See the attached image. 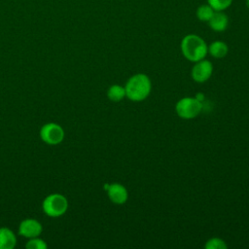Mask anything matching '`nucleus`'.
Returning <instances> with one entry per match:
<instances>
[{
  "label": "nucleus",
  "mask_w": 249,
  "mask_h": 249,
  "mask_svg": "<svg viewBox=\"0 0 249 249\" xmlns=\"http://www.w3.org/2000/svg\"><path fill=\"white\" fill-rule=\"evenodd\" d=\"M107 96L111 101L119 102L125 96V89L119 85H113L108 89Z\"/></svg>",
  "instance_id": "12"
},
{
  "label": "nucleus",
  "mask_w": 249,
  "mask_h": 249,
  "mask_svg": "<svg viewBox=\"0 0 249 249\" xmlns=\"http://www.w3.org/2000/svg\"><path fill=\"white\" fill-rule=\"evenodd\" d=\"M17 244L15 232L8 228H0V249H13Z\"/></svg>",
  "instance_id": "10"
},
{
  "label": "nucleus",
  "mask_w": 249,
  "mask_h": 249,
  "mask_svg": "<svg viewBox=\"0 0 249 249\" xmlns=\"http://www.w3.org/2000/svg\"><path fill=\"white\" fill-rule=\"evenodd\" d=\"M229 48L223 41H214L208 47V53L215 58H222L227 55Z\"/></svg>",
  "instance_id": "11"
},
{
  "label": "nucleus",
  "mask_w": 249,
  "mask_h": 249,
  "mask_svg": "<svg viewBox=\"0 0 249 249\" xmlns=\"http://www.w3.org/2000/svg\"><path fill=\"white\" fill-rule=\"evenodd\" d=\"M125 96L135 102L146 99L152 89L150 78L145 74H136L128 79L124 87Z\"/></svg>",
  "instance_id": "2"
},
{
  "label": "nucleus",
  "mask_w": 249,
  "mask_h": 249,
  "mask_svg": "<svg viewBox=\"0 0 249 249\" xmlns=\"http://www.w3.org/2000/svg\"><path fill=\"white\" fill-rule=\"evenodd\" d=\"M213 65L209 60L201 59L194 65L192 69V78L196 83L206 82L212 75Z\"/></svg>",
  "instance_id": "7"
},
{
  "label": "nucleus",
  "mask_w": 249,
  "mask_h": 249,
  "mask_svg": "<svg viewBox=\"0 0 249 249\" xmlns=\"http://www.w3.org/2000/svg\"><path fill=\"white\" fill-rule=\"evenodd\" d=\"M25 247L27 249H46L48 247V244L39 236L29 238V240L26 242Z\"/></svg>",
  "instance_id": "15"
},
{
  "label": "nucleus",
  "mask_w": 249,
  "mask_h": 249,
  "mask_svg": "<svg viewBox=\"0 0 249 249\" xmlns=\"http://www.w3.org/2000/svg\"><path fill=\"white\" fill-rule=\"evenodd\" d=\"M206 249H227V244L225 241L219 237L210 238L204 245Z\"/></svg>",
  "instance_id": "16"
},
{
  "label": "nucleus",
  "mask_w": 249,
  "mask_h": 249,
  "mask_svg": "<svg viewBox=\"0 0 249 249\" xmlns=\"http://www.w3.org/2000/svg\"><path fill=\"white\" fill-rule=\"evenodd\" d=\"M214 10L213 8L208 5V4H203V5H200L197 9H196V18L200 20V21H207L211 18V17L213 16L214 14Z\"/></svg>",
  "instance_id": "13"
},
{
  "label": "nucleus",
  "mask_w": 249,
  "mask_h": 249,
  "mask_svg": "<svg viewBox=\"0 0 249 249\" xmlns=\"http://www.w3.org/2000/svg\"><path fill=\"white\" fill-rule=\"evenodd\" d=\"M232 3V0H207V4L210 5L214 11H224L228 9Z\"/></svg>",
  "instance_id": "14"
},
{
  "label": "nucleus",
  "mask_w": 249,
  "mask_h": 249,
  "mask_svg": "<svg viewBox=\"0 0 249 249\" xmlns=\"http://www.w3.org/2000/svg\"><path fill=\"white\" fill-rule=\"evenodd\" d=\"M201 101L196 97H184L181 98L175 106L177 115L184 120H191L196 118L201 111Z\"/></svg>",
  "instance_id": "4"
},
{
  "label": "nucleus",
  "mask_w": 249,
  "mask_h": 249,
  "mask_svg": "<svg viewBox=\"0 0 249 249\" xmlns=\"http://www.w3.org/2000/svg\"><path fill=\"white\" fill-rule=\"evenodd\" d=\"M106 190H107L108 197L113 203L124 204L126 202L128 198V193L125 187H124L122 184L114 183V184L108 185Z\"/></svg>",
  "instance_id": "8"
},
{
  "label": "nucleus",
  "mask_w": 249,
  "mask_h": 249,
  "mask_svg": "<svg viewBox=\"0 0 249 249\" xmlns=\"http://www.w3.org/2000/svg\"><path fill=\"white\" fill-rule=\"evenodd\" d=\"M210 28L216 32L225 31L229 24V18L223 11H215L211 18L208 20Z\"/></svg>",
  "instance_id": "9"
},
{
  "label": "nucleus",
  "mask_w": 249,
  "mask_h": 249,
  "mask_svg": "<svg viewBox=\"0 0 249 249\" xmlns=\"http://www.w3.org/2000/svg\"><path fill=\"white\" fill-rule=\"evenodd\" d=\"M42 231L43 227L41 223L33 218L22 220L18 226V234L26 238L37 237L42 233Z\"/></svg>",
  "instance_id": "6"
},
{
  "label": "nucleus",
  "mask_w": 249,
  "mask_h": 249,
  "mask_svg": "<svg viewBox=\"0 0 249 249\" xmlns=\"http://www.w3.org/2000/svg\"><path fill=\"white\" fill-rule=\"evenodd\" d=\"M40 137L49 145H56L64 139V130L58 124L48 123L41 127Z\"/></svg>",
  "instance_id": "5"
},
{
  "label": "nucleus",
  "mask_w": 249,
  "mask_h": 249,
  "mask_svg": "<svg viewBox=\"0 0 249 249\" xmlns=\"http://www.w3.org/2000/svg\"><path fill=\"white\" fill-rule=\"evenodd\" d=\"M181 52L183 55L192 62L203 59L208 53V46L205 41L196 34H188L181 41Z\"/></svg>",
  "instance_id": "1"
},
{
  "label": "nucleus",
  "mask_w": 249,
  "mask_h": 249,
  "mask_svg": "<svg viewBox=\"0 0 249 249\" xmlns=\"http://www.w3.org/2000/svg\"><path fill=\"white\" fill-rule=\"evenodd\" d=\"M245 4H246V7L249 9V0H245Z\"/></svg>",
  "instance_id": "17"
},
{
  "label": "nucleus",
  "mask_w": 249,
  "mask_h": 249,
  "mask_svg": "<svg viewBox=\"0 0 249 249\" xmlns=\"http://www.w3.org/2000/svg\"><path fill=\"white\" fill-rule=\"evenodd\" d=\"M68 208V200L61 194H51L47 196L42 203L44 213L50 217L56 218L63 215Z\"/></svg>",
  "instance_id": "3"
}]
</instances>
